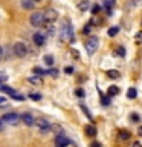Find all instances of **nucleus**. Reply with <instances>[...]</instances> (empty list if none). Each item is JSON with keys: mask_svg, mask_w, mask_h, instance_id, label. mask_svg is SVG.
I'll list each match as a JSON object with an SVG mask.
<instances>
[{"mask_svg": "<svg viewBox=\"0 0 142 147\" xmlns=\"http://www.w3.org/2000/svg\"><path fill=\"white\" fill-rule=\"evenodd\" d=\"M60 40L61 41H73V29L69 18H63L60 26Z\"/></svg>", "mask_w": 142, "mask_h": 147, "instance_id": "obj_1", "label": "nucleus"}, {"mask_svg": "<svg viewBox=\"0 0 142 147\" xmlns=\"http://www.w3.org/2000/svg\"><path fill=\"white\" fill-rule=\"evenodd\" d=\"M12 52L15 54L18 58H23L27 55V52H29V48H27V45L23 43V41H17V43H14V46H12Z\"/></svg>", "mask_w": 142, "mask_h": 147, "instance_id": "obj_2", "label": "nucleus"}, {"mask_svg": "<svg viewBox=\"0 0 142 147\" xmlns=\"http://www.w3.org/2000/svg\"><path fill=\"white\" fill-rule=\"evenodd\" d=\"M43 17H44V25H52L54 22H57L58 12L54 8H46L43 11Z\"/></svg>", "mask_w": 142, "mask_h": 147, "instance_id": "obj_3", "label": "nucleus"}, {"mask_svg": "<svg viewBox=\"0 0 142 147\" xmlns=\"http://www.w3.org/2000/svg\"><path fill=\"white\" fill-rule=\"evenodd\" d=\"M98 46H99V40H98V37L90 35L89 38H87V41H86V49H87V54H89V55L95 54V51L98 49Z\"/></svg>", "mask_w": 142, "mask_h": 147, "instance_id": "obj_4", "label": "nucleus"}, {"mask_svg": "<svg viewBox=\"0 0 142 147\" xmlns=\"http://www.w3.org/2000/svg\"><path fill=\"white\" fill-rule=\"evenodd\" d=\"M31 25L34 26V28H41V26H44V17H43V11L32 12V16H31Z\"/></svg>", "mask_w": 142, "mask_h": 147, "instance_id": "obj_5", "label": "nucleus"}, {"mask_svg": "<svg viewBox=\"0 0 142 147\" xmlns=\"http://www.w3.org/2000/svg\"><path fill=\"white\" fill-rule=\"evenodd\" d=\"M34 126H37V129H38L40 133H49L50 132V127H52V123H49L48 119L41 118V119H35Z\"/></svg>", "mask_w": 142, "mask_h": 147, "instance_id": "obj_6", "label": "nucleus"}, {"mask_svg": "<svg viewBox=\"0 0 142 147\" xmlns=\"http://www.w3.org/2000/svg\"><path fill=\"white\" fill-rule=\"evenodd\" d=\"M2 121L8 123V124H18V121H20V115L15 113V112H8L2 117Z\"/></svg>", "mask_w": 142, "mask_h": 147, "instance_id": "obj_7", "label": "nucleus"}, {"mask_svg": "<svg viewBox=\"0 0 142 147\" xmlns=\"http://www.w3.org/2000/svg\"><path fill=\"white\" fill-rule=\"evenodd\" d=\"M54 144H55V147H67L69 144H70V140H69L66 135L58 133V135L55 136V140H54Z\"/></svg>", "mask_w": 142, "mask_h": 147, "instance_id": "obj_8", "label": "nucleus"}, {"mask_svg": "<svg viewBox=\"0 0 142 147\" xmlns=\"http://www.w3.org/2000/svg\"><path fill=\"white\" fill-rule=\"evenodd\" d=\"M20 118H21V121L25 123L27 127H32L35 124V118H34V115H32V113H23Z\"/></svg>", "mask_w": 142, "mask_h": 147, "instance_id": "obj_9", "label": "nucleus"}, {"mask_svg": "<svg viewBox=\"0 0 142 147\" xmlns=\"http://www.w3.org/2000/svg\"><path fill=\"white\" fill-rule=\"evenodd\" d=\"M84 132H86V135H87V136L93 138V136L96 135V127L93 126V124H87V126L84 127Z\"/></svg>", "mask_w": 142, "mask_h": 147, "instance_id": "obj_10", "label": "nucleus"}, {"mask_svg": "<svg viewBox=\"0 0 142 147\" xmlns=\"http://www.w3.org/2000/svg\"><path fill=\"white\" fill-rule=\"evenodd\" d=\"M32 37H34V43H35L37 46H43V45H44L46 38H44L43 34H34Z\"/></svg>", "mask_w": 142, "mask_h": 147, "instance_id": "obj_11", "label": "nucleus"}, {"mask_svg": "<svg viewBox=\"0 0 142 147\" xmlns=\"http://www.w3.org/2000/svg\"><path fill=\"white\" fill-rule=\"evenodd\" d=\"M35 2L34 0H21V8L23 9H34Z\"/></svg>", "mask_w": 142, "mask_h": 147, "instance_id": "obj_12", "label": "nucleus"}, {"mask_svg": "<svg viewBox=\"0 0 142 147\" xmlns=\"http://www.w3.org/2000/svg\"><path fill=\"white\" fill-rule=\"evenodd\" d=\"M0 90L2 92H5V94H8V95H14V94H17L15 92V89H12L11 86H5V84H0Z\"/></svg>", "mask_w": 142, "mask_h": 147, "instance_id": "obj_13", "label": "nucleus"}, {"mask_svg": "<svg viewBox=\"0 0 142 147\" xmlns=\"http://www.w3.org/2000/svg\"><path fill=\"white\" fill-rule=\"evenodd\" d=\"M118 94H119V87L118 86H110L109 87V90H107V96H109V98H112V96L118 95Z\"/></svg>", "mask_w": 142, "mask_h": 147, "instance_id": "obj_14", "label": "nucleus"}, {"mask_svg": "<svg viewBox=\"0 0 142 147\" xmlns=\"http://www.w3.org/2000/svg\"><path fill=\"white\" fill-rule=\"evenodd\" d=\"M27 81L32 83V84H38V86L43 84V80H41V77H38V75H35V77H29V78H27Z\"/></svg>", "mask_w": 142, "mask_h": 147, "instance_id": "obj_15", "label": "nucleus"}, {"mask_svg": "<svg viewBox=\"0 0 142 147\" xmlns=\"http://www.w3.org/2000/svg\"><path fill=\"white\" fill-rule=\"evenodd\" d=\"M136 95H137V90L135 89V87H130V89L127 90V98L128 100H135Z\"/></svg>", "mask_w": 142, "mask_h": 147, "instance_id": "obj_16", "label": "nucleus"}, {"mask_svg": "<svg viewBox=\"0 0 142 147\" xmlns=\"http://www.w3.org/2000/svg\"><path fill=\"white\" fill-rule=\"evenodd\" d=\"M104 6H105V9H107V12L110 14L112 8L115 6V0H104Z\"/></svg>", "mask_w": 142, "mask_h": 147, "instance_id": "obj_17", "label": "nucleus"}, {"mask_svg": "<svg viewBox=\"0 0 142 147\" xmlns=\"http://www.w3.org/2000/svg\"><path fill=\"white\" fill-rule=\"evenodd\" d=\"M128 138H130V132L128 130H125V129H124V130H119V140H128Z\"/></svg>", "mask_w": 142, "mask_h": 147, "instance_id": "obj_18", "label": "nucleus"}, {"mask_svg": "<svg viewBox=\"0 0 142 147\" xmlns=\"http://www.w3.org/2000/svg\"><path fill=\"white\" fill-rule=\"evenodd\" d=\"M107 75H109V78L118 80V78H119V72H118V71H115V69H112V71H107Z\"/></svg>", "mask_w": 142, "mask_h": 147, "instance_id": "obj_19", "label": "nucleus"}, {"mask_svg": "<svg viewBox=\"0 0 142 147\" xmlns=\"http://www.w3.org/2000/svg\"><path fill=\"white\" fill-rule=\"evenodd\" d=\"M44 63L48 64V66H52L54 64V57L52 55H44Z\"/></svg>", "mask_w": 142, "mask_h": 147, "instance_id": "obj_20", "label": "nucleus"}, {"mask_svg": "<svg viewBox=\"0 0 142 147\" xmlns=\"http://www.w3.org/2000/svg\"><path fill=\"white\" fill-rule=\"evenodd\" d=\"M98 92H99V95H101V103L107 106V104L110 103V101H109V96H105V95H104V94H102V92H101V90H98Z\"/></svg>", "mask_w": 142, "mask_h": 147, "instance_id": "obj_21", "label": "nucleus"}, {"mask_svg": "<svg viewBox=\"0 0 142 147\" xmlns=\"http://www.w3.org/2000/svg\"><path fill=\"white\" fill-rule=\"evenodd\" d=\"M29 98L34 100V101H40L41 100V94H35V92H32V94H29Z\"/></svg>", "mask_w": 142, "mask_h": 147, "instance_id": "obj_22", "label": "nucleus"}, {"mask_svg": "<svg viewBox=\"0 0 142 147\" xmlns=\"http://www.w3.org/2000/svg\"><path fill=\"white\" fill-rule=\"evenodd\" d=\"M78 8H80L81 11H84V9L89 8V2H87V0H84V2H81L80 5H78Z\"/></svg>", "mask_w": 142, "mask_h": 147, "instance_id": "obj_23", "label": "nucleus"}, {"mask_svg": "<svg viewBox=\"0 0 142 147\" xmlns=\"http://www.w3.org/2000/svg\"><path fill=\"white\" fill-rule=\"evenodd\" d=\"M118 32H119V29H118L116 26H115V28H110V29H109V35H110V37H115Z\"/></svg>", "mask_w": 142, "mask_h": 147, "instance_id": "obj_24", "label": "nucleus"}, {"mask_svg": "<svg viewBox=\"0 0 142 147\" xmlns=\"http://www.w3.org/2000/svg\"><path fill=\"white\" fill-rule=\"evenodd\" d=\"M135 41H136L137 45H142V32H137V34H136Z\"/></svg>", "mask_w": 142, "mask_h": 147, "instance_id": "obj_25", "label": "nucleus"}, {"mask_svg": "<svg viewBox=\"0 0 142 147\" xmlns=\"http://www.w3.org/2000/svg\"><path fill=\"white\" fill-rule=\"evenodd\" d=\"M46 74H50L52 77H58V71H57V69H49V71H46Z\"/></svg>", "mask_w": 142, "mask_h": 147, "instance_id": "obj_26", "label": "nucleus"}, {"mask_svg": "<svg viewBox=\"0 0 142 147\" xmlns=\"http://www.w3.org/2000/svg\"><path fill=\"white\" fill-rule=\"evenodd\" d=\"M130 119H131V121H139V119H141V117H139V115H137V113H131L130 115Z\"/></svg>", "mask_w": 142, "mask_h": 147, "instance_id": "obj_27", "label": "nucleus"}, {"mask_svg": "<svg viewBox=\"0 0 142 147\" xmlns=\"http://www.w3.org/2000/svg\"><path fill=\"white\" fill-rule=\"evenodd\" d=\"M34 72H35L38 77H40V75H43V74H46V71H43L41 67H35V69H34Z\"/></svg>", "mask_w": 142, "mask_h": 147, "instance_id": "obj_28", "label": "nucleus"}, {"mask_svg": "<svg viewBox=\"0 0 142 147\" xmlns=\"http://www.w3.org/2000/svg\"><path fill=\"white\" fill-rule=\"evenodd\" d=\"M99 11H101V6H99V5H95V6L92 8V14H98Z\"/></svg>", "mask_w": 142, "mask_h": 147, "instance_id": "obj_29", "label": "nucleus"}, {"mask_svg": "<svg viewBox=\"0 0 142 147\" xmlns=\"http://www.w3.org/2000/svg\"><path fill=\"white\" fill-rule=\"evenodd\" d=\"M12 98H14V100H17V101H23V100H25V96H23V95H18V94H14V95H12Z\"/></svg>", "mask_w": 142, "mask_h": 147, "instance_id": "obj_30", "label": "nucleus"}, {"mask_svg": "<svg viewBox=\"0 0 142 147\" xmlns=\"http://www.w3.org/2000/svg\"><path fill=\"white\" fill-rule=\"evenodd\" d=\"M118 54L121 55V57H124V55H125V49H124L122 46H119V48H118Z\"/></svg>", "mask_w": 142, "mask_h": 147, "instance_id": "obj_31", "label": "nucleus"}, {"mask_svg": "<svg viewBox=\"0 0 142 147\" xmlns=\"http://www.w3.org/2000/svg\"><path fill=\"white\" fill-rule=\"evenodd\" d=\"M81 107H82V110H84V113L89 117V119H92V115H90V112H89V109H87L86 106H81Z\"/></svg>", "mask_w": 142, "mask_h": 147, "instance_id": "obj_32", "label": "nucleus"}, {"mask_svg": "<svg viewBox=\"0 0 142 147\" xmlns=\"http://www.w3.org/2000/svg\"><path fill=\"white\" fill-rule=\"evenodd\" d=\"M75 94H76L78 96H84V90H82V89H76Z\"/></svg>", "mask_w": 142, "mask_h": 147, "instance_id": "obj_33", "label": "nucleus"}, {"mask_svg": "<svg viewBox=\"0 0 142 147\" xmlns=\"http://www.w3.org/2000/svg\"><path fill=\"white\" fill-rule=\"evenodd\" d=\"M64 72H66V74H69V75H70V74L73 72V67H70V66H67L66 69H64Z\"/></svg>", "mask_w": 142, "mask_h": 147, "instance_id": "obj_34", "label": "nucleus"}, {"mask_svg": "<svg viewBox=\"0 0 142 147\" xmlns=\"http://www.w3.org/2000/svg\"><path fill=\"white\" fill-rule=\"evenodd\" d=\"M3 55H5V49L2 48V46H0V61L3 60Z\"/></svg>", "mask_w": 142, "mask_h": 147, "instance_id": "obj_35", "label": "nucleus"}, {"mask_svg": "<svg viewBox=\"0 0 142 147\" xmlns=\"http://www.w3.org/2000/svg\"><path fill=\"white\" fill-rule=\"evenodd\" d=\"M6 80H8V77H6V75H0V84H2V83H5Z\"/></svg>", "mask_w": 142, "mask_h": 147, "instance_id": "obj_36", "label": "nucleus"}, {"mask_svg": "<svg viewBox=\"0 0 142 147\" xmlns=\"http://www.w3.org/2000/svg\"><path fill=\"white\" fill-rule=\"evenodd\" d=\"M82 32H84V34H89V32H90V26H86L84 29H82Z\"/></svg>", "mask_w": 142, "mask_h": 147, "instance_id": "obj_37", "label": "nucleus"}, {"mask_svg": "<svg viewBox=\"0 0 142 147\" xmlns=\"http://www.w3.org/2000/svg\"><path fill=\"white\" fill-rule=\"evenodd\" d=\"M90 147H101V144H99V142H92Z\"/></svg>", "mask_w": 142, "mask_h": 147, "instance_id": "obj_38", "label": "nucleus"}, {"mask_svg": "<svg viewBox=\"0 0 142 147\" xmlns=\"http://www.w3.org/2000/svg\"><path fill=\"white\" fill-rule=\"evenodd\" d=\"M137 135H139V136H142V126H141L139 129H137Z\"/></svg>", "mask_w": 142, "mask_h": 147, "instance_id": "obj_39", "label": "nucleus"}, {"mask_svg": "<svg viewBox=\"0 0 142 147\" xmlns=\"http://www.w3.org/2000/svg\"><path fill=\"white\" fill-rule=\"evenodd\" d=\"M133 147H141V144H139V142H135V144H133Z\"/></svg>", "mask_w": 142, "mask_h": 147, "instance_id": "obj_40", "label": "nucleus"}, {"mask_svg": "<svg viewBox=\"0 0 142 147\" xmlns=\"http://www.w3.org/2000/svg\"><path fill=\"white\" fill-rule=\"evenodd\" d=\"M2 127H3V121L0 119V129H2Z\"/></svg>", "mask_w": 142, "mask_h": 147, "instance_id": "obj_41", "label": "nucleus"}, {"mask_svg": "<svg viewBox=\"0 0 142 147\" xmlns=\"http://www.w3.org/2000/svg\"><path fill=\"white\" fill-rule=\"evenodd\" d=\"M34 2H41V0H34Z\"/></svg>", "mask_w": 142, "mask_h": 147, "instance_id": "obj_42", "label": "nucleus"}]
</instances>
